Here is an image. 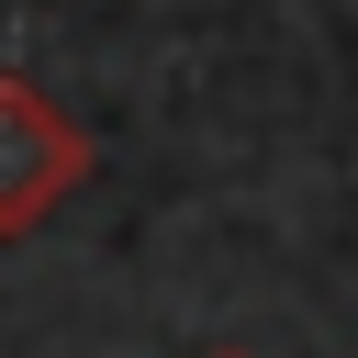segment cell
<instances>
[{
    "mask_svg": "<svg viewBox=\"0 0 358 358\" xmlns=\"http://www.w3.org/2000/svg\"><path fill=\"white\" fill-rule=\"evenodd\" d=\"M78 179H90V134L34 78H0V235H34Z\"/></svg>",
    "mask_w": 358,
    "mask_h": 358,
    "instance_id": "obj_1",
    "label": "cell"
},
{
    "mask_svg": "<svg viewBox=\"0 0 358 358\" xmlns=\"http://www.w3.org/2000/svg\"><path fill=\"white\" fill-rule=\"evenodd\" d=\"M224 358H235V347H224Z\"/></svg>",
    "mask_w": 358,
    "mask_h": 358,
    "instance_id": "obj_2",
    "label": "cell"
}]
</instances>
